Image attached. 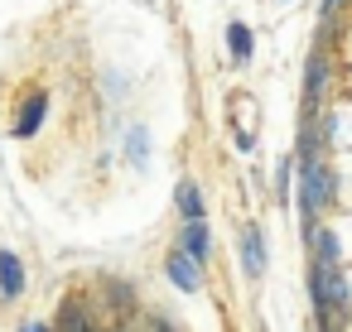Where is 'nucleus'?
Wrapping results in <instances>:
<instances>
[{
  "instance_id": "nucleus-5",
  "label": "nucleus",
  "mask_w": 352,
  "mask_h": 332,
  "mask_svg": "<svg viewBox=\"0 0 352 332\" xmlns=\"http://www.w3.org/2000/svg\"><path fill=\"white\" fill-rule=\"evenodd\" d=\"M241 270H246L251 279L265 274V241H261L256 226H246V236H241Z\"/></svg>"
},
{
  "instance_id": "nucleus-13",
  "label": "nucleus",
  "mask_w": 352,
  "mask_h": 332,
  "mask_svg": "<svg viewBox=\"0 0 352 332\" xmlns=\"http://www.w3.org/2000/svg\"><path fill=\"white\" fill-rule=\"evenodd\" d=\"M20 332H49V327H44V322H25Z\"/></svg>"
},
{
  "instance_id": "nucleus-2",
  "label": "nucleus",
  "mask_w": 352,
  "mask_h": 332,
  "mask_svg": "<svg viewBox=\"0 0 352 332\" xmlns=\"http://www.w3.org/2000/svg\"><path fill=\"white\" fill-rule=\"evenodd\" d=\"M164 274H169V284H174V289H184V294H198V289H203V260H193L184 246H179V250H169Z\"/></svg>"
},
{
  "instance_id": "nucleus-1",
  "label": "nucleus",
  "mask_w": 352,
  "mask_h": 332,
  "mask_svg": "<svg viewBox=\"0 0 352 332\" xmlns=\"http://www.w3.org/2000/svg\"><path fill=\"white\" fill-rule=\"evenodd\" d=\"M338 198V178L323 159L314 164H299V212H304V226H314V217Z\"/></svg>"
},
{
  "instance_id": "nucleus-6",
  "label": "nucleus",
  "mask_w": 352,
  "mask_h": 332,
  "mask_svg": "<svg viewBox=\"0 0 352 332\" xmlns=\"http://www.w3.org/2000/svg\"><path fill=\"white\" fill-rule=\"evenodd\" d=\"M179 246H184L193 260H208V255H212V236H208V226H203V222H184Z\"/></svg>"
},
{
  "instance_id": "nucleus-8",
  "label": "nucleus",
  "mask_w": 352,
  "mask_h": 332,
  "mask_svg": "<svg viewBox=\"0 0 352 332\" xmlns=\"http://www.w3.org/2000/svg\"><path fill=\"white\" fill-rule=\"evenodd\" d=\"M323 78H328L323 54H314V58H309V78H304V102H309V111H314V106H318V97H323Z\"/></svg>"
},
{
  "instance_id": "nucleus-3",
  "label": "nucleus",
  "mask_w": 352,
  "mask_h": 332,
  "mask_svg": "<svg viewBox=\"0 0 352 332\" xmlns=\"http://www.w3.org/2000/svg\"><path fill=\"white\" fill-rule=\"evenodd\" d=\"M44 111H49V92H30L20 116H15V140H30L39 126H44Z\"/></svg>"
},
{
  "instance_id": "nucleus-9",
  "label": "nucleus",
  "mask_w": 352,
  "mask_h": 332,
  "mask_svg": "<svg viewBox=\"0 0 352 332\" xmlns=\"http://www.w3.org/2000/svg\"><path fill=\"white\" fill-rule=\"evenodd\" d=\"M227 44H232V63L251 58V29L246 25H227Z\"/></svg>"
},
{
  "instance_id": "nucleus-10",
  "label": "nucleus",
  "mask_w": 352,
  "mask_h": 332,
  "mask_svg": "<svg viewBox=\"0 0 352 332\" xmlns=\"http://www.w3.org/2000/svg\"><path fill=\"white\" fill-rule=\"evenodd\" d=\"M58 332H92V327H87V318H82V308H73V303H63V313H58Z\"/></svg>"
},
{
  "instance_id": "nucleus-4",
  "label": "nucleus",
  "mask_w": 352,
  "mask_h": 332,
  "mask_svg": "<svg viewBox=\"0 0 352 332\" xmlns=\"http://www.w3.org/2000/svg\"><path fill=\"white\" fill-rule=\"evenodd\" d=\"M20 294H25V265L15 250H0V298L15 303Z\"/></svg>"
},
{
  "instance_id": "nucleus-11",
  "label": "nucleus",
  "mask_w": 352,
  "mask_h": 332,
  "mask_svg": "<svg viewBox=\"0 0 352 332\" xmlns=\"http://www.w3.org/2000/svg\"><path fill=\"white\" fill-rule=\"evenodd\" d=\"M131 159L145 164V130H131Z\"/></svg>"
},
{
  "instance_id": "nucleus-7",
  "label": "nucleus",
  "mask_w": 352,
  "mask_h": 332,
  "mask_svg": "<svg viewBox=\"0 0 352 332\" xmlns=\"http://www.w3.org/2000/svg\"><path fill=\"white\" fill-rule=\"evenodd\" d=\"M174 202H179V212H184V222H203V193H198L193 178H184V183L174 188Z\"/></svg>"
},
{
  "instance_id": "nucleus-12",
  "label": "nucleus",
  "mask_w": 352,
  "mask_h": 332,
  "mask_svg": "<svg viewBox=\"0 0 352 332\" xmlns=\"http://www.w3.org/2000/svg\"><path fill=\"white\" fill-rule=\"evenodd\" d=\"M338 5H347V0H323V15H338Z\"/></svg>"
}]
</instances>
